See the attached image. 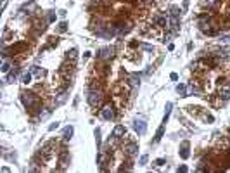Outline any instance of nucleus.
<instances>
[{
  "label": "nucleus",
  "mask_w": 230,
  "mask_h": 173,
  "mask_svg": "<svg viewBox=\"0 0 230 173\" xmlns=\"http://www.w3.org/2000/svg\"><path fill=\"white\" fill-rule=\"evenodd\" d=\"M87 101H88V104H90L92 107L100 106V102H102V92H100V90H92V92H88Z\"/></svg>",
  "instance_id": "nucleus-1"
},
{
  "label": "nucleus",
  "mask_w": 230,
  "mask_h": 173,
  "mask_svg": "<svg viewBox=\"0 0 230 173\" xmlns=\"http://www.w3.org/2000/svg\"><path fill=\"white\" fill-rule=\"evenodd\" d=\"M21 101H23V104H24L26 107H35V106H36V97H35V94H31V92H23V94H21Z\"/></svg>",
  "instance_id": "nucleus-2"
},
{
  "label": "nucleus",
  "mask_w": 230,
  "mask_h": 173,
  "mask_svg": "<svg viewBox=\"0 0 230 173\" xmlns=\"http://www.w3.org/2000/svg\"><path fill=\"white\" fill-rule=\"evenodd\" d=\"M133 127H135V132H137L139 135H144L145 130H147V125H145V120H144V118H137V120L133 121Z\"/></svg>",
  "instance_id": "nucleus-3"
},
{
  "label": "nucleus",
  "mask_w": 230,
  "mask_h": 173,
  "mask_svg": "<svg viewBox=\"0 0 230 173\" xmlns=\"http://www.w3.org/2000/svg\"><path fill=\"white\" fill-rule=\"evenodd\" d=\"M102 118L107 120V121L114 120V109H113V106H106V107L102 109Z\"/></svg>",
  "instance_id": "nucleus-4"
},
{
  "label": "nucleus",
  "mask_w": 230,
  "mask_h": 173,
  "mask_svg": "<svg viewBox=\"0 0 230 173\" xmlns=\"http://www.w3.org/2000/svg\"><path fill=\"white\" fill-rule=\"evenodd\" d=\"M220 95L223 99H230V83H220Z\"/></svg>",
  "instance_id": "nucleus-5"
},
{
  "label": "nucleus",
  "mask_w": 230,
  "mask_h": 173,
  "mask_svg": "<svg viewBox=\"0 0 230 173\" xmlns=\"http://www.w3.org/2000/svg\"><path fill=\"white\" fill-rule=\"evenodd\" d=\"M125 152H126L128 156H135V154L139 152V146H137L135 142H130V144L125 147Z\"/></svg>",
  "instance_id": "nucleus-6"
},
{
  "label": "nucleus",
  "mask_w": 230,
  "mask_h": 173,
  "mask_svg": "<svg viewBox=\"0 0 230 173\" xmlns=\"http://www.w3.org/2000/svg\"><path fill=\"white\" fill-rule=\"evenodd\" d=\"M17 75H19V69H17V68H14L12 71H9L7 81H9V83H14V81H16V78H17Z\"/></svg>",
  "instance_id": "nucleus-7"
},
{
  "label": "nucleus",
  "mask_w": 230,
  "mask_h": 173,
  "mask_svg": "<svg viewBox=\"0 0 230 173\" xmlns=\"http://www.w3.org/2000/svg\"><path fill=\"white\" fill-rule=\"evenodd\" d=\"M125 132H126V128L123 125H118L114 128V132H113V137H121V135H125Z\"/></svg>",
  "instance_id": "nucleus-8"
},
{
  "label": "nucleus",
  "mask_w": 230,
  "mask_h": 173,
  "mask_svg": "<svg viewBox=\"0 0 230 173\" xmlns=\"http://www.w3.org/2000/svg\"><path fill=\"white\" fill-rule=\"evenodd\" d=\"M180 156H182V159H187V158H189V142H184V144H182Z\"/></svg>",
  "instance_id": "nucleus-9"
},
{
  "label": "nucleus",
  "mask_w": 230,
  "mask_h": 173,
  "mask_svg": "<svg viewBox=\"0 0 230 173\" xmlns=\"http://www.w3.org/2000/svg\"><path fill=\"white\" fill-rule=\"evenodd\" d=\"M130 85H132L133 88H137V87L140 85V78H139V75H132V76H130Z\"/></svg>",
  "instance_id": "nucleus-10"
},
{
  "label": "nucleus",
  "mask_w": 230,
  "mask_h": 173,
  "mask_svg": "<svg viewBox=\"0 0 230 173\" xmlns=\"http://www.w3.org/2000/svg\"><path fill=\"white\" fill-rule=\"evenodd\" d=\"M31 73H33L35 76H38V78H42V76H45V71H43V69H40L38 66H33V68H31Z\"/></svg>",
  "instance_id": "nucleus-11"
},
{
  "label": "nucleus",
  "mask_w": 230,
  "mask_h": 173,
  "mask_svg": "<svg viewBox=\"0 0 230 173\" xmlns=\"http://www.w3.org/2000/svg\"><path fill=\"white\" fill-rule=\"evenodd\" d=\"M73 132H74V128H73L71 125H69V127H66V128H64V139H66V140H69V139L73 137Z\"/></svg>",
  "instance_id": "nucleus-12"
},
{
  "label": "nucleus",
  "mask_w": 230,
  "mask_h": 173,
  "mask_svg": "<svg viewBox=\"0 0 230 173\" xmlns=\"http://www.w3.org/2000/svg\"><path fill=\"white\" fill-rule=\"evenodd\" d=\"M166 21H168L166 14H161V16H158V17H156V23H158L159 26H164V24H166Z\"/></svg>",
  "instance_id": "nucleus-13"
},
{
  "label": "nucleus",
  "mask_w": 230,
  "mask_h": 173,
  "mask_svg": "<svg viewBox=\"0 0 230 173\" xmlns=\"http://www.w3.org/2000/svg\"><path fill=\"white\" fill-rule=\"evenodd\" d=\"M29 81H31V73H23V75H21V83L28 85Z\"/></svg>",
  "instance_id": "nucleus-14"
},
{
  "label": "nucleus",
  "mask_w": 230,
  "mask_h": 173,
  "mask_svg": "<svg viewBox=\"0 0 230 173\" xmlns=\"http://www.w3.org/2000/svg\"><path fill=\"white\" fill-rule=\"evenodd\" d=\"M171 107H173V104H171V102H168V104H166V113H164L163 123H166V121H168V118H170V113H171Z\"/></svg>",
  "instance_id": "nucleus-15"
},
{
  "label": "nucleus",
  "mask_w": 230,
  "mask_h": 173,
  "mask_svg": "<svg viewBox=\"0 0 230 173\" xmlns=\"http://www.w3.org/2000/svg\"><path fill=\"white\" fill-rule=\"evenodd\" d=\"M170 24H171V26H170V28H171V31L175 33V31L178 29V17H173V16H171V23H170Z\"/></svg>",
  "instance_id": "nucleus-16"
},
{
  "label": "nucleus",
  "mask_w": 230,
  "mask_h": 173,
  "mask_svg": "<svg viewBox=\"0 0 230 173\" xmlns=\"http://www.w3.org/2000/svg\"><path fill=\"white\" fill-rule=\"evenodd\" d=\"M0 69H2V73H9V71H10V62H9L7 59H3L2 68H0Z\"/></svg>",
  "instance_id": "nucleus-17"
},
{
  "label": "nucleus",
  "mask_w": 230,
  "mask_h": 173,
  "mask_svg": "<svg viewBox=\"0 0 230 173\" xmlns=\"http://www.w3.org/2000/svg\"><path fill=\"white\" fill-rule=\"evenodd\" d=\"M177 92L182 95V97H187V92H185V85L184 83H180V85H177Z\"/></svg>",
  "instance_id": "nucleus-18"
},
{
  "label": "nucleus",
  "mask_w": 230,
  "mask_h": 173,
  "mask_svg": "<svg viewBox=\"0 0 230 173\" xmlns=\"http://www.w3.org/2000/svg\"><path fill=\"white\" fill-rule=\"evenodd\" d=\"M95 142H97V151H100V128H95Z\"/></svg>",
  "instance_id": "nucleus-19"
},
{
  "label": "nucleus",
  "mask_w": 230,
  "mask_h": 173,
  "mask_svg": "<svg viewBox=\"0 0 230 173\" xmlns=\"http://www.w3.org/2000/svg\"><path fill=\"white\" fill-rule=\"evenodd\" d=\"M163 132H164V127H159V130H158V133H156V137H154V142H159V140H161Z\"/></svg>",
  "instance_id": "nucleus-20"
},
{
  "label": "nucleus",
  "mask_w": 230,
  "mask_h": 173,
  "mask_svg": "<svg viewBox=\"0 0 230 173\" xmlns=\"http://www.w3.org/2000/svg\"><path fill=\"white\" fill-rule=\"evenodd\" d=\"M109 52H111L109 49H102V50H100V54H99V57H102V59H107V57L111 55Z\"/></svg>",
  "instance_id": "nucleus-21"
},
{
  "label": "nucleus",
  "mask_w": 230,
  "mask_h": 173,
  "mask_svg": "<svg viewBox=\"0 0 230 173\" xmlns=\"http://www.w3.org/2000/svg\"><path fill=\"white\" fill-rule=\"evenodd\" d=\"M170 10H171V16H173V17H178V16H180V9H178L177 5H173Z\"/></svg>",
  "instance_id": "nucleus-22"
},
{
  "label": "nucleus",
  "mask_w": 230,
  "mask_h": 173,
  "mask_svg": "<svg viewBox=\"0 0 230 173\" xmlns=\"http://www.w3.org/2000/svg\"><path fill=\"white\" fill-rule=\"evenodd\" d=\"M189 90H190V94H196V95H199V94H201V92H199V88H197L194 83H190V85H189Z\"/></svg>",
  "instance_id": "nucleus-23"
},
{
  "label": "nucleus",
  "mask_w": 230,
  "mask_h": 173,
  "mask_svg": "<svg viewBox=\"0 0 230 173\" xmlns=\"http://www.w3.org/2000/svg\"><path fill=\"white\" fill-rule=\"evenodd\" d=\"M48 116H50V109H47V111H43V113H40V116H38V118H40V120H47Z\"/></svg>",
  "instance_id": "nucleus-24"
},
{
  "label": "nucleus",
  "mask_w": 230,
  "mask_h": 173,
  "mask_svg": "<svg viewBox=\"0 0 230 173\" xmlns=\"http://www.w3.org/2000/svg\"><path fill=\"white\" fill-rule=\"evenodd\" d=\"M147 159H149V156H147V154L140 156V159H139V165H147Z\"/></svg>",
  "instance_id": "nucleus-25"
},
{
  "label": "nucleus",
  "mask_w": 230,
  "mask_h": 173,
  "mask_svg": "<svg viewBox=\"0 0 230 173\" xmlns=\"http://www.w3.org/2000/svg\"><path fill=\"white\" fill-rule=\"evenodd\" d=\"M66 26H68L66 23H61V24H59V31H61V33H64V31H66Z\"/></svg>",
  "instance_id": "nucleus-26"
},
{
  "label": "nucleus",
  "mask_w": 230,
  "mask_h": 173,
  "mask_svg": "<svg viewBox=\"0 0 230 173\" xmlns=\"http://www.w3.org/2000/svg\"><path fill=\"white\" fill-rule=\"evenodd\" d=\"M64 101H66V92H62V94H61V97H59V101H57V102H59V104H62Z\"/></svg>",
  "instance_id": "nucleus-27"
},
{
  "label": "nucleus",
  "mask_w": 230,
  "mask_h": 173,
  "mask_svg": "<svg viewBox=\"0 0 230 173\" xmlns=\"http://www.w3.org/2000/svg\"><path fill=\"white\" fill-rule=\"evenodd\" d=\"M154 165H156V166H163V165H164V159H156Z\"/></svg>",
  "instance_id": "nucleus-28"
},
{
  "label": "nucleus",
  "mask_w": 230,
  "mask_h": 173,
  "mask_svg": "<svg viewBox=\"0 0 230 173\" xmlns=\"http://www.w3.org/2000/svg\"><path fill=\"white\" fill-rule=\"evenodd\" d=\"M57 127H59V123H52V125H50V127H48V130H50V132H52V130H55V128H57Z\"/></svg>",
  "instance_id": "nucleus-29"
},
{
  "label": "nucleus",
  "mask_w": 230,
  "mask_h": 173,
  "mask_svg": "<svg viewBox=\"0 0 230 173\" xmlns=\"http://www.w3.org/2000/svg\"><path fill=\"white\" fill-rule=\"evenodd\" d=\"M178 172L185 173V172H187V166H184V165H182V166H178Z\"/></svg>",
  "instance_id": "nucleus-30"
},
{
  "label": "nucleus",
  "mask_w": 230,
  "mask_h": 173,
  "mask_svg": "<svg viewBox=\"0 0 230 173\" xmlns=\"http://www.w3.org/2000/svg\"><path fill=\"white\" fill-rule=\"evenodd\" d=\"M170 76H171V80H178V75H177V73H171Z\"/></svg>",
  "instance_id": "nucleus-31"
},
{
  "label": "nucleus",
  "mask_w": 230,
  "mask_h": 173,
  "mask_svg": "<svg viewBox=\"0 0 230 173\" xmlns=\"http://www.w3.org/2000/svg\"><path fill=\"white\" fill-rule=\"evenodd\" d=\"M222 42H230V36L227 35V36H222Z\"/></svg>",
  "instance_id": "nucleus-32"
},
{
  "label": "nucleus",
  "mask_w": 230,
  "mask_h": 173,
  "mask_svg": "<svg viewBox=\"0 0 230 173\" xmlns=\"http://www.w3.org/2000/svg\"><path fill=\"white\" fill-rule=\"evenodd\" d=\"M189 5V0H184V7H187Z\"/></svg>",
  "instance_id": "nucleus-33"
}]
</instances>
